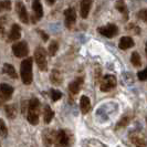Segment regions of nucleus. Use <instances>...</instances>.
Listing matches in <instances>:
<instances>
[{
	"label": "nucleus",
	"instance_id": "nucleus-30",
	"mask_svg": "<svg viewBox=\"0 0 147 147\" xmlns=\"http://www.w3.org/2000/svg\"><path fill=\"white\" fill-rule=\"evenodd\" d=\"M137 78H138V80L140 81H146L147 80V67L145 70H143V71H140L137 73Z\"/></svg>",
	"mask_w": 147,
	"mask_h": 147
},
{
	"label": "nucleus",
	"instance_id": "nucleus-24",
	"mask_svg": "<svg viewBox=\"0 0 147 147\" xmlns=\"http://www.w3.org/2000/svg\"><path fill=\"white\" fill-rule=\"evenodd\" d=\"M116 8H117L118 11L124 16L125 20H127V19H128V12H127V8H126L125 2H124V1H117V2H116Z\"/></svg>",
	"mask_w": 147,
	"mask_h": 147
},
{
	"label": "nucleus",
	"instance_id": "nucleus-23",
	"mask_svg": "<svg viewBox=\"0 0 147 147\" xmlns=\"http://www.w3.org/2000/svg\"><path fill=\"white\" fill-rule=\"evenodd\" d=\"M3 70H5V72H6L11 79H18V75H17V72H16L15 67L11 65V64H9V63L3 64Z\"/></svg>",
	"mask_w": 147,
	"mask_h": 147
},
{
	"label": "nucleus",
	"instance_id": "nucleus-16",
	"mask_svg": "<svg viewBox=\"0 0 147 147\" xmlns=\"http://www.w3.org/2000/svg\"><path fill=\"white\" fill-rule=\"evenodd\" d=\"M134 40H133L131 37H123L121 38L119 40V43H118V47L121 50H127L129 48L134 47Z\"/></svg>",
	"mask_w": 147,
	"mask_h": 147
},
{
	"label": "nucleus",
	"instance_id": "nucleus-19",
	"mask_svg": "<svg viewBox=\"0 0 147 147\" xmlns=\"http://www.w3.org/2000/svg\"><path fill=\"white\" fill-rule=\"evenodd\" d=\"M32 9H33V12H34V17L36 19L40 20L42 17H43V9H42V6H41V2L39 0H36L32 2Z\"/></svg>",
	"mask_w": 147,
	"mask_h": 147
},
{
	"label": "nucleus",
	"instance_id": "nucleus-18",
	"mask_svg": "<svg viewBox=\"0 0 147 147\" xmlns=\"http://www.w3.org/2000/svg\"><path fill=\"white\" fill-rule=\"evenodd\" d=\"M80 109L83 114H88L90 110H91V101L88 96L83 95L81 96V100H80Z\"/></svg>",
	"mask_w": 147,
	"mask_h": 147
},
{
	"label": "nucleus",
	"instance_id": "nucleus-33",
	"mask_svg": "<svg viewBox=\"0 0 147 147\" xmlns=\"http://www.w3.org/2000/svg\"><path fill=\"white\" fill-rule=\"evenodd\" d=\"M127 29L128 30H132V31H135V33L136 34H138L140 32V28L136 26V24H134V23H132V24H128V27H127Z\"/></svg>",
	"mask_w": 147,
	"mask_h": 147
},
{
	"label": "nucleus",
	"instance_id": "nucleus-12",
	"mask_svg": "<svg viewBox=\"0 0 147 147\" xmlns=\"http://www.w3.org/2000/svg\"><path fill=\"white\" fill-rule=\"evenodd\" d=\"M21 37V28L19 24H12L11 29L8 34V41L10 42H17Z\"/></svg>",
	"mask_w": 147,
	"mask_h": 147
},
{
	"label": "nucleus",
	"instance_id": "nucleus-17",
	"mask_svg": "<svg viewBox=\"0 0 147 147\" xmlns=\"http://www.w3.org/2000/svg\"><path fill=\"white\" fill-rule=\"evenodd\" d=\"M82 147H107L101 140L95 138H88L82 142Z\"/></svg>",
	"mask_w": 147,
	"mask_h": 147
},
{
	"label": "nucleus",
	"instance_id": "nucleus-35",
	"mask_svg": "<svg viewBox=\"0 0 147 147\" xmlns=\"http://www.w3.org/2000/svg\"><path fill=\"white\" fill-rule=\"evenodd\" d=\"M47 2H48L49 5H53V3H54V1H47Z\"/></svg>",
	"mask_w": 147,
	"mask_h": 147
},
{
	"label": "nucleus",
	"instance_id": "nucleus-34",
	"mask_svg": "<svg viewBox=\"0 0 147 147\" xmlns=\"http://www.w3.org/2000/svg\"><path fill=\"white\" fill-rule=\"evenodd\" d=\"M38 32H39V33L41 34V38L43 39L44 41H48V39H49V37L47 36V33H45V32H43V31H40V30H38Z\"/></svg>",
	"mask_w": 147,
	"mask_h": 147
},
{
	"label": "nucleus",
	"instance_id": "nucleus-25",
	"mask_svg": "<svg viewBox=\"0 0 147 147\" xmlns=\"http://www.w3.org/2000/svg\"><path fill=\"white\" fill-rule=\"evenodd\" d=\"M131 62L134 66L138 67V66L142 65V60H140V55L138 54L137 51H134L131 55Z\"/></svg>",
	"mask_w": 147,
	"mask_h": 147
},
{
	"label": "nucleus",
	"instance_id": "nucleus-6",
	"mask_svg": "<svg viewBox=\"0 0 147 147\" xmlns=\"http://www.w3.org/2000/svg\"><path fill=\"white\" fill-rule=\"evenodd\" d=\"M12 52L17 58H24L29 53V47L26 41H19L12 45Z\"/></svg>",
	"mask_w": 147,
	"mask_h": 147
},
{
	"label": "nucleus",
	"instance_id": "nucleus-13",
	"mask_svg": "<svg viewBox=\"0 0 147 147\" xmlns=\"http://www.w3.org/2000/svg\"><path fill=\"white\" fill-rule=\"evenodd\" d=\"M83 81H84L83 78L80 76V78H76L73 82H71L69 84V91H70V93L72 95H76L81 91V88L82 85H83Z\"/></svg>",
	"mask_w": 147,
	"mask_h": 147
},
{
	"label": "nucleus",
	"instance_id": "nucleus-22",
	"mask_svg": "<svg viewBox=\"0 0 147 147\" xmlns=\"http://www.w3.org/2000/svg\"><path fill=\"white\" fill-rule=\"evenodd\" d=\"M5 111H6V114L9 118L13 119L17 116V107H16L15 104H9L5 106Z\"/></svg>",
	"mask_w": 147,
	"mask_h": 147
},
{
	"label": "nucleus",
	"instance_id": "nucleus-3",
	"mask_svg": "<svg viewBox=\"0 0 147 147\" xmlns=\"http://www.w3.org/2000/svg\"><path fill=\"white\" fill-rule=\"evenodd\" d=\"M73 143L72 134L65 129L58 131L57 135V147H70Z\"/></svg>",
	"mask_w": 147,
	"mask_h": 147
},
{
	"label": "nucleus",
	"instance_id": "nucleus-21",
	"mask_svg": "<svg viewBox=\"0 0 147 147\" xmlns=\"http://www.w3.org/2000/svg\"><path fill=\"white\" fill-rule=\"evenodd\" d=\"M54 117V112L51 110V107L49 105H45L44 106V110H43V119H44V123L49 124L50 122L52 121V118Z\"/></svg>",
	"mask_w": 147,
	"mask_h": 147
},
{
	"label": "nucleus",
	"instance_id": "nucleus-29",
	"mask_svg": "<svg viewBox=\"0 0 147 147\" xmlns=\"http://www.w3.org/2000/svg\"><path fill=\"white\" fill-rule=\"evenodd\" d=\"M137 17L140 18V20L145 21L147 23V9H142L137 12Z\"/></svg>",
	"mask_w": 147,
	"mask_h": 147
},
{
	"label": "nucleus",
	"instance_id": "nucleus-36",
	"mask_svg": "<svg viewBox=\"0 0 147 147\" xmlns=\"http://www.w3.org/2000/svg\"><path fill=\"white\" fill-rule=\"evenodd\" d=\"M145 52H146V57H147V42L145 44Z\"/></svg>",
	"mask_w": 147,
	"mask_h": 147
},
{
	"label": "nucleus",
	"instance_id": "nucleus-8",
	"mask_svg": "<svg viewBox=\"0 0 147 147\" xmlns=\"http://www.w3.org/2000/svg\"><path fill=\"white\" fill-rule=\"evenodd\" d=\"M97 31L100 32V34H102L105 38H113L115 36H117L118 33V28L116 24H113V23H109L106 26L103 27H100Z\"/></svg>",
	"mask_w": 147,
	"mask_h": 147
},
{
	"label": "nucleus",
	"instance_id": "nucleus-14",
	"mask_svg": "<svg viewBox=\"0 0 147 147\" xmlns=\"http://www.w3.org/2000/svg\"><path fill=\"white\" fill-rule=\"evenodd\" d=\"M17 12H18V16L20 18L21 22L23 23H28L29 22V17H28V12H27V9L24 7L23 2L22 1H18L17 2Z\"/></svg>",
	"mask_w": 147,
	"mask_h": 147
},
{
	"label": "nucleus",
	"instance_id": "nucleus-2",
	"mask_svg": "<svg viewBox=\"0 0 147 147\" xmlns=\"http://www.w3.org/2000/svg\"><path fill=\"white\" fill-rule=\"evenodd\" d=\"M32 58H27L21 62L20 65V74H21V80L26 85H29L32 82Z\"/></svg>",
	"mask_w": 147,
	"mask_h": 147
},
{
	"label": "nucleus",
	"instance_id": "nucleus-32",
	"mask_svg": "<svg viewBox=\"0 0 147 147\" xmlns=\"http://www.w3.org/2000/svg\"><path fill=\"white\" fill-rule=\"evenodd\" d=\"M0 126H1V136H2V137H6L8 134V129H7V127H6V124H5L3 119L0 121Z\"/></svg>",
	"mask_w": 147,
	"mask_h": 147
},
{
	"label": "nucleus",
	"instance_id": "nucleus-4",
	"mask_svg": "<svg viewBox=\"0 0 147 147\" xmlns=\"http://www.w3.org/2000/svg\"><path fill=\"white\" fill-rule=\"evenodd\" d=\"M34 61L37 63L38 67L41 71H47L48 70V62H47V51L43 48L39 47L34 52Z\"/></svg>",
	"mask_w": 147,
	"mask_h": 147
},
{
	"label": "nucleus",
	"instance_id": "nucleus-9",
	"mask_svg": "<svg viewBox=\"0 0 147 147\" xmlns=\"http://www.w3.org/2000/svg\"><path fill=\"white\" fill-rule=\"evenodd\" d=\"M57 135L58 131L48 129L43 134V140L47 147H57Z\"/></svg>",
	"mask_w": 147,
	"mask_h": 147
},
{
	"label": "nucleus",
	"instance_id": "nucleus-15",
	"mask_svg": "<svg viewBox=\"0 0 147 147\" xmlns=\"http://www.w3.org/2000/svg\"><path fill=\"white\" fill-rule=\"evenodd\" d=\"M81 6V10H80V13H81V17L83 19H86L88 18V13H90V10H91V6H92V1L90 0H84V1H81L80 3Z\"/></svg>",
	"mask_w": 147,
	"mask_h": 147
},
{
	"label": "nucleus",
	"instance_id": "nucleus-1",
	"mask_svg": "<svg viewBox=\"0 0 147 147\" xmlns=\"http://www.w3.org/2000/svg\"><path fill=\"white\" fill-rule=\"evenodd\" d=\"M39 113H40V102L38 98L32 97L29 101V109H28V114H27V119L30 124L38 125Z\"/></svg>",
	"mask_w": 147,
	"mask_h": 147
},
{
	"label": "nucleus",
	"instance_id": "nucleus-28",
	"mask_svg": "<svg viewBox=\"0 0 147 147\" xmlns=\"http://www.w3.org/2000/svg\"><path fill=\"white\" fill-rule=\"evenodd\" d=\"M129 121H131L129 116H124V117L122 118V119H121V121L117 123L116 128H119V127H125V126H127V125H128V123H129Z\"/></svg>",
	"mask_w": 147,
	"mask_h": 147
},
{
	"label": "nucleus",
	"instance_id": "nucleus-10",
	"mask_svg": "<svg viewBox=\"0 0 147 147\" xmlns=\"http://www.w3.org/2000/svg\"><path fill=\"white\" fill-rule=\"evenodd\" d=\"M64 17H65V26L67 28H72L76 21V11L73 7L67 8L64 10Z\"/></svg>",
	"mask_w": 147,
	"mask_h": 147
},
{
	"label": "nucleus",
	"instance_id": "nucleus-7",
	"mask_svg": "<svg viewBox=\"0 0 147 147\" xmlns=\"http://www.w3.org/2000/svg\"><path fill=\"white\" fill-rule=\"evenodd\" d=\"M116 84H117V80L114 75H105L101 81L100 88L102 92H110L111 90H113L116 86Z\"/></svg>",
	"mask_w": 147,
	"mask_h": 147
},
{
	"label": "nucleus",
	"instance_id": "nucleus-37",
	"mask_svg": "<svg viewBox=\"0 0 147 147\" xmlns=\"http://www.w3.org/2000/svg\"><path fill=\"white\" fill-rule=\"evenodd\" d=\"M146 121H147V118H146Z\"/></svg>",
	"mask_w": 147,
	"mask_h": 147
},
{
	"label": "nucleus",
	"instance_id": "nucleus-5",
	"mask_svg": "<svg viewBox=\"0 0 147 147\" xmlns=\"http://www.w3.org/2000/svg\"><path fill=\"white\" fill-rule=\"evenodd\" d=\"M129 140L136 147H146L147 146V138L146 136L140 131H133L128 134Z\"/></svg>",
	"mask_w": 147,
	"mask_h": 147
},
{
	"label": "nucleus",
	"instance_id": "nucleus-27",
	"mask_svg": "<svg viewBox=\"0 0 147 147\" xmlns=\"http://www.w3.org/2000/svg\"><path fill=\"white\" fill-rule=\"evenodd\" d=\"M50 97H51V100L53 102H57V101H59L60 98L62 97V93L58 91V90H51L50 91Z\"/></svg>",
	"mask_w": 147,
	"mask_h": 147
},
{
	"label": "nucleus",
	"instance_id": "nucleus-31",
	"mask_svg": "<svg viewBox=\"0 0 147 147\" xmlns=\"http://www.w3.org/2000/svg\"><path fill=\"white\" fill-rule=\"evenodd\" d=\"M0 8H1V10H10L11 2L10 1H0Z\"/></svg>",
	"mask_w": 147,
	"mask_h": 147
},
{
	"label": "nucleus",
	"instance_id": "nucleus-20",
	"mask_svg": "<svg viewBox=\"0 0 147 147\" xmlns=\"http://www.w3.org/2000/svg\"><path fill=\"white\" fill-rule=\"evenodd\" d=\"M50 81L54 85H60L63 81V76L59 70H52L51 75H50Z\"/></svg>",
	"mask_w": 147,
	"mask_h": 147
},
{
	"label": "nucleus",
	"instance_id": "nucleus-26",
	"mask_svg": "<svg viewBox=\"0 0 147 147\" xmlns=\"http://www.w3.org/2000/svg\"><path fill=\"white\" fill-rule=\"evenodd\" d=\"M58 50H59V43L55 40H53L51 43L49 44V53H50V55H55Z\"/></svg>",
	"mask_w": 147,
	"mask_h": 147
},
{
	"label": "nucleus",
	"instance_id": "nucleus-11",
	"mask_svg": "<svg viewBox=\"0 0 147 147\" xmlns=\"http://www.w3.org/2000/svg\"><path fill=\"white\" fill-rule=\"evenodd\" d=\"M13 93V88L9 84L6 83H2L0 85V95H1V101L5 102V101H9L11 98V95Z\"/></svg>",
	"mask_w": 147,
	"mask_h": 147
}]
</instances>
